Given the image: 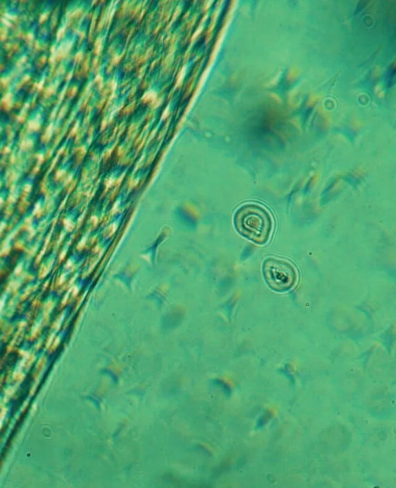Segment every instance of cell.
<instances>
[{
  "label": "cell",
  "instance_id": "cell-1",
  "mask_svg": "<svg viewBox=\"0 0 396 488\" xmlns=\"http://www.w3.org/2000/svg\"><path fill=\"white\" fill-rule=\"evenodd\" d=\"M237 232L256 244H264L269 239L272 223L270 214L262 206L246 203L239 207L234 215Z\"/></svg>",
  "mask_w": 396,
  "mask_h": 488
},
{
  "label": "cell",
  "instance_id": "cell-2",
  "mask_svg": "<svg viewBox=\"0 0 396 488\" xmlns=\"http://www.w3.org/2000/svg\"><path fill=\"white\" fill-rule=\"evenodd\" d=\"M263 274L269 287L277 292L291 289L297 280V273L294 266L285 260L274 257L264 260Z\"/></svg>",
  "mask_w": 396,
  "mask_h": 488
}]
</instances>
